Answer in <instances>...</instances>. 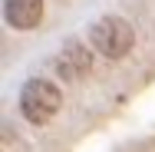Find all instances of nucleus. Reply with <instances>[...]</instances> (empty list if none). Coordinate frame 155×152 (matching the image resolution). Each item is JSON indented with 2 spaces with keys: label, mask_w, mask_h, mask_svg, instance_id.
I'll list each match as a JSON object with an SVG mask.
<instances>
[{
  "label": "nucleus",
  "mask_w": 155,
  "mask_h": 152,
  "mask_svg": "<svg viewBox=\"0 0 155 152\" xmlns=\"http://www.w3.org/2000/svg\"><path fill=\"white\" fill-rule=\"evenodd\" d=\"M89 66H93V50L83 40H69L60 50V56H56V73L63 79H69V83L79 79V76H86Z\"/></svg>",
  "instance_id": "obj_3"
},
{
  "label": "nucleus",
  "mask_w": 155,
  "mask_h": 152,
  "mask_svg": "<svg viewBox=\"0 0 155 152\" xmlns=\"http://www.w3.org/2000/svg\"><path fill=\"white\" fill-rule=\"evenodd\" d=\"M132 23L122 20V17H99L93 27H89V43H93L96 53L109 56V60H119L132 50Z\"/></svg>",
  "instance_id": "obj_2"
},
{
  "label": "nucleus",
  "mask_w": 155,
  "mask_h": 152,
  "mask_svg": "<svg viewBox=\"0 0 155 152\" xmlns=\"http://www.w3.org/2000/svg\"><path fill=\"white\" fill-rule=\"evenodd\" d=\"M63 106V93L56 83H50V79H30L23 90H20V113H23V119L33 122V126H46V122L53 119L56 113H60Z\"/></svg>",
  "instance_id": "obj_1"
},
{
  "label": "nucleus",
  "mask_w": 155,
  "mask_h": 152,
  "mask_svg": "<svg viewBox=\"0 0 155 152\" xmlns=\"http://www.w3.org/2000/svg\"><path fill=\"white\" fill-rule=\"evenodd\" d=\"M3 20L13 30H33L43 20V0H3Z\"/></svg>",
  "instance_id": "obj_4"
}]
</instances>
